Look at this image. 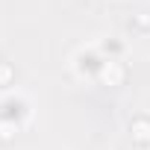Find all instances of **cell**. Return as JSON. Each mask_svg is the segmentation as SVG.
<instances>
[{
    "instance_id": "7",
    "label": "cell",
    "mask_w": 150,
    "mask_h": 150,
    "mask_svg": "<svg viewBox=\"0 0 150 150\" xmlns=\"http://www.w3.org/2000/svg\"><path fill=\"white\" fill-rule=\"evenodd\" d=\"M135 24H138V30H144V33L150 30V18H147V15H138V18H135Z\"/></svg>"
},
{
    "instance_id": "2",
    "label": "cell",
    "mask_w": 150,
    "mask_h": 150,
    "mask_svg": "<svg viewBox=\"0 0 150 150\" xmlns=\"http://www.w3.org/2000/svg\"><path fill=\"white\" fill-rule=\"evenodd\" d=\"M103 62H106V56L100 53L97 41L80 44L77 50L71 53V59H68L74 80H80V83H86V86H91V83L100 80V68H103Z\"/></svg>"
},
{
    "instance_id": "1",
    "label": "cell",
    "mask_w": 150,
    "mask_h": 150,
    "mask_svg": "<svg viewBox=\"0 0 150 150\" xmlns=\"http://www.w3.org/2000/svg\"><path fill=\"white\" fill-rule=\"evenodd\" d=\"M33 121V97L24 88L0 94V141H15V135Z\"/></svg>"
},
{
    "instance_id": "6",
    "label": "cell",
    "mask_w": 150,
    "mask_h": 150,
    "mask_svg": "<svg viewBox=\"0 0 150 150\" xmlns=\"http://www.w3.org/2000/svg\"><path fill=\"white\" fill-rule=\"evenodd\" d=\"M15 88V65L12 62H0V94Z\"/></svg>"
},
{
    "instance_id": "3",
    "label": "cell",
    "mask_w": 150,
    "mask_h": 150,
    "mask_svg": "<svg viewBox=\"0 0 150 150\" xmlns=\"http://www.w3.org/2000/svg\"><path fill=\"white\" fill-rule=\"evenodd\" d=\"M127 77H129V68H127V62H124V59H106V62H103V68H100V80H97V86L118 88V86H124V83H127Z\"/></svg>"
},
{
    "instance_id": "5",
    "label": "cell",
    "mask_w": 150,
    "mask_h": 150,
    "mask_svg": "<svg viewBox=\"0 0 150 150\" xmlns=\"http://www.w3.org/2000/svg\"><path fill=\"white\" fill-rule=\"evenodd\" d=\"M97 47L106 59H124L127 56V41H121L118 35H109V38H97Z\"/></svg>"
},
{
    "instance_id": "4",
    "label": "cell",
    "mask_w": 150,
    "mask_h": 150,
    "mask_svg": "<svg viewBox=\"0 0 150 150\" xmlns=\"http://www.w3.org/2000/svg\"><path fill=\"white\" fill-rule=\"evenodd\" d=\"M127 132H129L132 147L150 150V115H132L127 124Z\"/></svg>"
}]
</instances>
